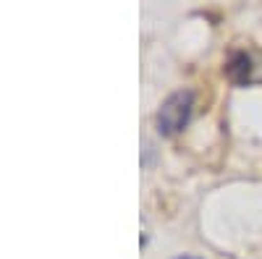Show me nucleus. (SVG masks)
<instances>
[{
  "mask_svg": "<svg viewBox=\"0 0 262 259\" xmlns=\"http://www.w3.org/2000/svg\"><path fill=\"white\" fill-rule=\"evenodd\" d=\"M191 105H194V95L191 92H176V95H170L163 102L160 113H158V128H160V134H165V136L179 134L181 128L189 123Z\"/></svg>",
  "mask_w": 262,
  "mask_h": 259,
  "instance_id": "obj_1",
  "label": "nucleus"
},
{
  "mask_svg": "<svg viewBox=\"0 0 262 259\" xmlns=\"http://www.w3.org/2000/svg\"><path fill=\"white\" fill-rule=\"evenodd\" d=\"M226 76L233 81V84H247L252 79V58L247 53H233L226 63Z\"/></svg>",
  "mask_w": 262,
  "mask_h": 259,
  "instance_id": "obj_2",
  "label": "nucleus"
},
{
  "mask_svg": "<svg viewBox=\"0 0 262 259\" xmlns=\"http://www.w3.org/2000/svg\"><path fill=\"white\" fill-rule=\"evenodd\" d=\"M181 259H194V256H181Z\"/></svg>",
  "mask_w": 262,
  "mask_h": 259,
  "instance_id": "obj_3",
  "label": "nucleus"
}]
</instances>
